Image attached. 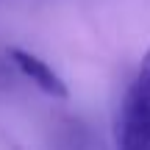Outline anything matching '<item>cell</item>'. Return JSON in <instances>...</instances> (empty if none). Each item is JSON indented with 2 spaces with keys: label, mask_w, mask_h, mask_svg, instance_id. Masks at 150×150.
<instances>
[{
  "label": "cell",
  "mask_w": 150,
  "mask_h": 150,
  "mask_svg": "<svg viewBox=\"0 0 150 150\" xmlns=\"http://www.w3.org/2000/svg\"><path fill=\"white\" fill-rule=\"evenodd\" d=\"M114 139L117 150H150V47L120 103Z\"/></svg>",
  "instance_id": "1"
},
{
  "label": "cell",
  "mask_w": 150,
  "mask_h": 150,
  "mask_svg": "<svg viewBox=\"0 0 150 150\" xmlns=\"http://www.w3.org/2000/svg\"><path fill=\"white\" fill-rule=\"evenodd\" d=\"M6 56H8L11 67H14L25 81H31L42 95L56 97V100H67V97H70V86H67V81L61 78V75L56 72L45 59H39L36 53H31V50H25V47H8Z\"/></svg>",
  "instance_id": "2"
}]
</instances>
